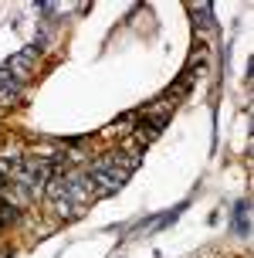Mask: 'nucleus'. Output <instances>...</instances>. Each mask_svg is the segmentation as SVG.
<instances>
[{"instance_id":"nucleus-1","label":"nucleus","mask_w":254,"mask_h":258,"mask_svg":"<svg viewBox=\"0 0 254 258\" xmlns=\"http://www.w3.org/2000/svg\"><path fill=\"white\" fill-rule=\"evenodd\" d=\"M89 177H92V183H95V194H115V190H122V187L129 183V173L119 170V167H112L109 156H102V160L92 163Z\"/></svg>"},{"instance_id":"nucleus-2","label":"nucleus","mask_w":254,"mask_h":258,"mask_svg":"<svg viewBox=\"0 0 254 258\" xmlns=\"http://www.w3.org/2000/svg\"><path fill=\"white\" fill-rule=\"evenodd\" d=\"M34 61H38V48H24V51H17L11 58V61L4 64L7 72H11L21 85H24V78H31V68H34Z\"/></svg>"},{"instance_id":"nucleus-3","label":"nucleus","mask_w":254,"mask_h":258,"mask_svg":"<svg viewBox=\"0 0 254 258\" xmlns=\"http://www.w3.org/2000/svg\"><path fill=\"white\" fill-rule=\"evenodd\" d=\"M190 89H193V72L187 68V72H183V75H180L177 82H173V85L166 89V105L173 109L177 102H183V99H187V92H190Z\"/></svg>"},{"instance_id":"nucleus-4","label":"nucleus","mask_w":254,"mask_h":258,"mask_svg":"<svg viewBox=\"0 0 254 258\" xmlns=\"http://www.w3.org/2000/svg\"><path fill=\"white\" fill-rule=\"evenodd\" d=\"M17 99H21V82L7 68H0V105H14Z\"/></svg>"},{"instance_id":"nucleus-5","label":"nucleus","mask_w":254,"mask_h":258,"mask_svg":"<svg viewBox=\"0 0 254 258\" xmlns=\"http://www.w3.org/2000/svg\"><path fill=\"white\" fill-rule=\"evenodd\" d=\"M187 11L193 14V24H197V31H207V27L214 24V21H210V4H190Z\"/></svg>"}]
</instances>
